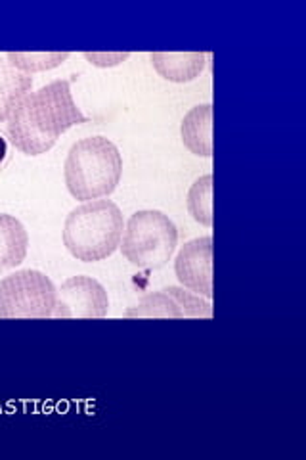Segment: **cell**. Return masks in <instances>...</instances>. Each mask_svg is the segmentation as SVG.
<instances>
[{"label":"cell","mask_w":306,"mask_h":460,"mask_svg":"<svg viewBox=\"0 0 306 460\" xmlns=\"http://www.w3.org/2000/svg\"><path fill=\"white\" fill-rule=\"evenodd\" d=\"M108 311L106 288L92 277H71L56 290L54 319H104Z\"/></svg>","instance_id":"6"},{"label":"cell","mask_w":306,"mask_h":460,"mask_svg":"<svg viewBox=\"0 0 306 460\" xmlns=\"http://www.w3.org/2000/svg\"><path fill=\"white\" fill-rule=\"evenodd\" d=\"M121 172L123 157L106 137H91L73 144L64 165L69 194L83 201L109 196L118 189Z\"/></svg>","instance_id":"2"},{"label":"cell","mask_w":306,"mask_h":460,"mask_svg":"<svg viewBox=\"0 0 306 460\" xmlns=\"http://www.w3.org/2000/svg\"><path fill=\"white\" fill-rule=\"evenodd\" d=\"M165 290L177 299V304L184 313V319H211L213 316L211 304L205 299H201V296L179 286H167Z\"/></svg>","instance_id":"16"},{"label":"cell","mask_w":306,"mask_h":460,"mask_svg":"<svg viewBox=\"0 0 306 460\" xmlns=\"http://www.w3.org/2000/svg\"><path fill=\"white\" fill-rule=\"evenodd\" d=\"M8 137H10L13 146H16L25 155L47 154L56 144L54 138L35 131L33 125L29 123L25 118V110H23L22 102L8 118Z\"/></svg>","instance_id":"12"},{"label":"cell","mask_w":306,"mask_h":460,"mask_svg":"<svg viewBox=\"0 0 306 460\" xmlns=\"http://www.w3.org/2000/svg\"><path fill=\"white\" fill-rule=\"evenodd\" d=\"M180 137L184 146L199 155H213V106L201 104L189 110L180 123Z\"/></svg>","instance_id":"9"},{"label":"cell","mask_w":306,"mask_h":460,"mask_svg":"<svg viewBox=\"0 0 306 460\" xmlns=\"http://www.w3.org/2000/svg\"><path fill=\"white\" fill-rule=\"evenodd\" d=\"M188 211L194 221L213 226V175L199 177L188 192Z\"/></svg>","instance_id":"14"},{"label":"cell","mask_w":306,"mask_h":460,"mask_svg":"<svg viewBox=\"0 0 306 460\" xmlns=\"http://www.w3.org/2000/svg\"><path fill=\"white\" fill-rule=\"evenodd\" d=\"M174 275L186 290L213 297V238L201 236L184 243L174 259Z\"/></svg>","instance_id":"7"},{"label":"cell","mask_w":306,"mask_h":460,"mask_svg":"<svg viewBox=\"0 0 306 460\" xmlns=\"http://www.w3.org/2000/svg\"><path fill=\"white\" fill-rule=\"evenodd\" d=\"M29 234L25 226L8 213H0V270L16 269L27 257Z\"/></svg>","instance_id":"10"},{"label":"cell","mask_w":306,"mask_h":460,"mask_svg":"<svg viewBox=\"0 0 306 460\" xmlns=\"http://www.w3.org/2000/svg\"><path fill=\"white\" fill-rule=\"evenodd\" d=\"M179 246V228L169 215L157 209H144L130 215L125 225L121 253L138 269L165 267Z\"/></svg>","instance_id":"3"},{"label":"cell","mask_w":306,"mask_h":460,"mask_svg":"<svg viewBox=\"0 0 306 460\" xmlns=\"http://www.w3.org/2000/svg\"><path fill=\"white\" fill-rule=\"evenodd\" d=\"M123 213L111 199H92L73 209L64 225V246L83 263L104 261L119 248Z\"/></svg>","instance_id":"1"},{"label":"cell","mask_w":306,"mask_h":460,"mask_svg":"<svg viewBox=\"0 0 306 460\" xmlns=\"http://www.w3.org/2000/svg\"><path fill=\"white\" fill-rule=\"evenodd\" d=\"M207 58L205 52H152L150 62L165 81L189 83L203 74Z\"/></svg>","instance_id":"8"},{"label":"cell","mask_w":306,"mask_h":460,"mask_svg":"<svg viewBox=\"0 0 306 460\" xmlns=\"http://www.w3.org/2000/svg\"><path fill=\"white\" fill-rule=\"evenodd\" d=\"M127 319H184V313L165 288L159 292L145 294L138 305L127 309Z\"/></svg>","instance_id":"13"},{"label":"cell","mask_w":306,"mask_h":460,"mask_svg":"<svg viewBox=\"0 0 306 460\" xmlns=\"http://www.w3.org/2000/svg\"><path fill=\"white\" fill-rule=\"evenodd\" d=\"M71 79H56L39 91L29 93L22 106L25 110L27 121L40 135H47L54 140L60 138L71 127L89 123V118L77 108L71 93Z\"/></svg>","instance_id":"4"},{"label":"cell","mask_w":306,"mask_h":460,"mask_svg":"<svg viewBox=\"0 0 306 460\" xmlns=\"http://www.w3.org/2000/svg\"><path fill=\"white\" fill-rule=\"evenodd\" d=\"M69 58V52H8L6 60L23 74H40L62 66Z\"/></svg>","instance_id":"15"},{"label":"cell","mask_w":306,"mask_h":460,"mask_svg":"<svg viewBox=\"0 0 306 460\" xmlns=\"http://www.w3.org/2000/svg\"><path fill=\"white\" fill-rule=\"evenodd\" d=\"M56 286L40 270H16L0 280V319H50Z\"/></svg>","instance_id":"5"},{"label":"cell","mask_w":306,"mask_h":460,"mask_svg":"<svg viewBox=\"0 0 306 460\" xmlns=\"http://www.w3.org/2000/svg\"><path fill=\"white\" fill-rule=\"evenodd\" d=\"M31 89L33 77L13 67L6 58H0V123L8 121L12 111Z\"/></svg>","instance_id":"11"},{"label":"cell","mask_w":306,"mask_h":460,"mask_svg":"<svg viewBox=\"0 0 306 460\" xmlns=\"http://www.w3.org/2000/svg\"><path fill=\"white\" fill-rule=\"evenodd\" d=\"M83 56L96 67H113L128 60L130 52H84Z\"/></svg>","instance_id":"17"}]
</instances>
